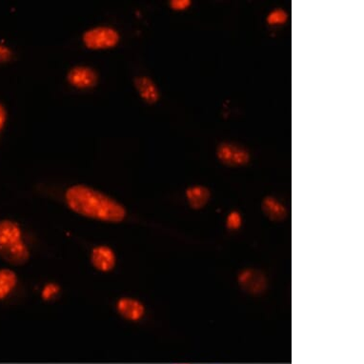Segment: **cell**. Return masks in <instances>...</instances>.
<instances>
[{
    "instance_id": "e0dca14e",
    "label": "cell",
    "mask_w": 364,
    "mask_h": 364,
    "mask_svg": "<svg viewBox=\"0 0 364 364\" xmlns=\"http://www.w3.org/2000/svg\"><path fill=\"white\" fill-rule=\"evenodd\" d=\"M11 58H12L11 50L4 45L0 44V63H7L11 60Z\"/></svg>"
},
{
    "instance_id": "277c9868",
    "label": "cell",
    "mask_w": 364,
    "mask_h": 364,
    "mask_svg": "<svg viewBox=\"0 0 364 364\" xmlns=\"http://www.w3.org/2000/svg\"><path fill=\"white\" fill-rule=\"evenodd\" d=\"M217 156L221 164L229 167L243 166L250 159V155L245 148L227 142L218 147Z\"/></svg>"
},
{
    "instance_id": "3957f363",
    "label": "cell",
    "mask_w": 364,
    "mask_h": 364,
    "mask_svg": "<svg viewBox=\"0 0 364 364\" xmlns=\"http://www.w3.org/2000/svg\"><path fill=\"white\" fill-rule=\"evenodd\" d=\"M119 41L117 31L109 27L95 28L84 33L83 41L90 49H108Z\"/></svg>"
},
{
    "instance_id": "4fadbf2b",
    "label": "cell",
    "mask_w": 364,
    "mask_h": 364,
    "mask_svg": "<svg viewBox=\"0 0 364 364\" xmlns=\"http://www.w3.org/2000/svg\"><path fill=\"white\" fill-rule=\"evenodd\" d=\"M288 15L282 10H276L268 16L267 22L271 25L284 24L287 22Z\"/></svg>"
},
{
    "instance_id": "ac0fdd59",
    "label": "cell",
    "mask_w": 364,
    "mask_h": 364,
    "mask_svg": "<svg viewBox=\"0 0 364 364\" xmlns=\"http://www.w3.org/2000/svg\"><path fill=\"white\" fill-rule=\"evenodd\" d=\"M5 122H6V111H5L4 106L0 105V131L4 128Z\"/></svg>"
},
{
    "instance_id": "52a82bcc",
    "label": "cell",
    "mask_w": 364,
    "mask_h": 364,
    "mask_svg": "<svg viewBox=\"0 0 364 364\" xmlns=\"http://www.w3.org/2000/svg\"><path fill=\"white\" fill-rule=\"evenodd\" d=\"M120 315L129 321H139L144 316V306L141 301L132 298H122L117 302Z\"/></svg>"
},
{
    "instance_id": "ba28073f",
    "label": "cell",
    "mask_w": 364,
    "mask_h": 364,
    "mask_svg": "<svg viewBox=\"0 0 364 364\" xmlns=\"http://www.w3.org/2000/svg\"><path fill=\"white\" fill-rule=\"evenodd\" d=\"M240 284L248 292L259 293L264 289L266 282L260 272L248 269L240 274Z\"/></svg>"
},
{
    "instance_id": "2e32d148",
    "label": "cell",
    "mask_w": 364,
    "mask_h": 364,
    "mask_svg": "<svg viewBox=\"0 0 364 364\" xmlns=\"http://www.w3.org/2000/svg\"><path fill=\"white\" fill-rule=\"evenodd\" d=\"M170 4L173 10H184L191 5V1H189V0H173L170 2Z\"/></svg>"
},
{
    "instance_id": "d6986e66",
    "label": "cell",
    "mask_w": 364,
    "mask_h": 364,
    "mask_svg": "<svg viewBox=\"0 0 364 364\" xmlns=\"http://www.w3.org/2000/svg\"><path fill=\"white\" fill-rule=\"evenodd\" d=\"M175 364H187V363H175Z\"/></svg>"
},
{
    "instance_id": "5b68a950",
    "label": "cell",
    "mask_w": 364,
    "mask_h": 364,
    "mask_svg": "<svg viewBox=\"0 0 364 364\" xmlns=\"http://www.w3.org/2000/svg\"><path fill=\"white\" fill-rule=\"evenodd\" d=\"M68 81L78 89H89L96 85L97 75L89 67L78 66L73 68L68 74Z\"/></svg>"
},
{
    "instance_id": "7a4b0ae2",
    "label": "cell",
    "mask_w": 364,
    "mask_h": 364,
    "mask_svg": "<svg viewBox=\"0 0 364 364\" xmlns=\"http://www.w3.org/2000/svg\"><path fill=\"white\" fill-rule=\"evenodd\" d=\"M0 257L16 266L23 265L29 260V249L22 240L21 227L15 221L0 220Z\"/></svg>"
},
{
    "instance_id": "9c48e42d",
    "label": "cell",
    "mask_w": 364,
    "mask_h": 364,
    "mask_svg": "<svg viewBox=\"0 0 364 364\" xmlns=\"http://www.w3.org/2000/svg\"><path fill=\"white\" fill-rule=\"evenodd\" d=\"M136 89L142 99L149 105H154L159 99V90L150 78L139 77L134 80Z\"/></svg>"
},
{
    "instance_id": "9a60e30c",
    "label": "cell",
    "mask_w": 364,
    "mask_h": 364,
    "mask_svg": "<svg viewBox=\"0 0 364 364\" xmlns=\"http://www.w3.org/2000/svg\"><path fill=\"white\" fill-rule=\"evenodd\" d=\"M58 293V287H55V284H48L44 287L43 292H42V296L45 299H50L54 298Z\"/></svg>"
},
{
    "instance_id": "6da1fadb",
    "label": "cell",
    "mask_w": 364,
    "mask_h": 364,
    "mask_svg": "<svg viewBox=\"0 0 364 364\" xmlns=\"http://www.w3.org/2000/svg\"><path fill=\"white\" fill-rule=\"evenodd\" d=\"M66 203L73 211L106 223H120L126 217L124 207L108 196L83 186L67 190Z\"/></svg>"
},
{
    "instance_id": "8992f818",
    "label": "cell",
    "mask_w": 364,
    "mask_h": 364,
    "mask_svg": "<svg viewBox=\"0 0 364 364\" xmlns=\"http://www.w3.org/2000/svg\"><path fill=\"white\" fill-rule=\"evenodd\" d=\"M91 260L94 267L97 270L108 272L116 265V255L108 246H97L92 251Z\"/></svg>"
},
{
    "instance_id": "7c38bea8",
    "label": "cell",
    "mask_w": 364,
    "mask_h": 364,
    "mask_svg": "<svg viewBox=\"0 0 364 364\" xmlns=\"http://www.w3.org/2000/svg\"><path fill=\"white\" fill-rule=\"evenodd\" d=\"M187 198L190 206L194 209L203 208L210 198L209 190L203 186H194L187 190Z\"/></svg>"
},
{
    "instance_id": "5bb4252c",
    "label": "cell",
    "mask_w": 364,
    "mask_h": 364,
    "mask_svg": "<svg viewBox=\"0 0 364 364\" xmlns=\"http://www.w3.org/2000/svg\"><path fill=\"white\" fill-rule=\"evenodd\" d=\"M240 224H242V218H240L239 213L232 212L227 218V225L230 229H237Z\"/></svg>"
},
{
    "instance_id": "30bf717a",
    "label": "cell",
    "mask_w": 364,
    "mask_h": 364,
    "mask_svg": "<svg viewBox=\"0 0 364 364\" xmlns=\"http://www.w3.org/2000/svg\"><path fill=\"white\" fill-rule=\"evenodd\" d=\"M18 284V276L11 269H0V301L5 299Z\"/></svg>"
},
{
    "instance_id": "8fae6325",
    "label": "cell",
    "mask_w": 364,
    "mask_h": 364,
    "mask_svg": "<svg viewBox=\"0 0 364 364\" xmlns=\"http://www.w3.org/2000/svg\"><path fill=\"white\" fill-rule=\"evenodd\" d=\"M262 210L266 217L272 220H282L287 217V211L285 207L275 198L267 197L262 203Z\"/></svg>"
}]
</instances>
